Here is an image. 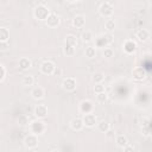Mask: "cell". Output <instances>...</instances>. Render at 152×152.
I'll return each mask as SVG.
<instances>
[{"label": "cell", "mask_w": 152, "mask_h": 152, "mask_svg": "<svg viewBox=\"0 0 152 152\" xmlns=\"http://www.w3.org/2000/svg\"><path fill=\"white\" fill-rule=\"evenodd\" d=\"M33 15H34V18L38 19V20H45V21H46L48 17L50 15V11H49V8H48L45 5L40 4V5H38V6L34 7V10H33Z\"/></svg>", "instance_id": "cell-1"}, {"label": "cell", "mask_w": 152, "mask_h": 152, "mask_svg": "<svg viewBox=\"0 0 152 152\" xmlns=\"http://www.w3.org/2000/svg\"><path fill=\"white\" fill-rule=\"evenodd\" d=\"M99 12H100V14H101L102 17H104V18L112 17V14H113V12H114L113 6H112V2H109V1L102 2V4L100 5V7H99Z\"/></svg>", "instance_id": "cell-2"}, {"label": "cell", "mask_w": 152, "mask_h": 152, "mask_svg": "<svg viewBox=\"0 0 152 152\" xmlns=\"http://www.w3.org/2000/svg\"><path fill=\"white\" fill-rule=\"evenodd\" d=\"M45 128H46L45 127V124L43 121H40V120H34V121H32L30 124V129L36 135H39V134L44 133L45 132Z\"/></svg>", "instance_id": "cell-3"}, {"label": "cell", "mask_w": 152, "mask_h": 152, "mask_svg": "<svg viewBox=\"0 0 152 152\" xmlns=\"http://www.w3.org/2000/svg\"><path fill=\"white\" fill-rule=\"evenodd\" d=\"M56 69V65L52 61H44L40 64V71L45 75H52Z\"/></svg>", "instance_id": "cell-4"}, {"label": "cell", "mask_w": 152, "mask_h": 152, "mask_svg": "<svg viewBox=\"0 0 152 152\" xmlns=\"http://www.w3.org/2000/svg\"><path fill=\"white\" fill-rule=\"evenodd\" d=\"M38 142H39L38 141V137L36 134H33V133L26 135L25 139H24V145L27 148H36L38 146Z\"/></svg>", "instance_id": "cell-5"}, {"label": "cell", "mask_w": 152, "mask_h": 152, "mask_svg": "<svg viewBox=\"0 0 152 152\" xmlns=\"http://www.w3.org/2000/svg\"><path fill=\"white\" fill-rule=\"evenodd\" d=\"M82 120H83V124H84L86 127H94L95 125H97V118L93 113L84 114L83 118H82Z\"/></svg>", "instance_id": "cell-6"}, {"label": "cell", "mask_w": 152, "mask_h": 152, "mask_svg": "<svg viewBox=\"0 0 152 152\" xmlns=\"http://www.w3.org/2000/svg\"><path fill=\"white\" fill-rule=\"evenodd\" d=\"M62 87L66 91H74L76 89V80L74 77H66L63 80Z\"/></svg>", "instance_id": "cell-7"}, {"label": "cell", "mask_w": 152, "mask_h": 152, "mask_svg": "<svg viewBox=\"0 0 152 152\" xmlns=\"http://www.w3.org/2000/svg\"><path fill=\"white\" fill-rule=\"evenodd\" d=\"M33 114L38 119H44L48 116V107L45 104H37L33 109Z\"/></svg>", "instance_id": "cell-8"}, {"label": "cell", "mask_w": 152, "mask_h": 152, "mask_svg": "<svg viewBox=\"0 0 152 152\" xmlns=\"http://www.w3.org/2000/svg\"><path fill=\"white\" fill-rule=\"evenodd\" d=\"M93 109H94V104H93V102L90 100H83V101H81V103H80V112L81 113L89 114V113L93 112Z\"/></svg>", "instance_id": "cell-9"}, {"label": "cell", "mask_w": 152, "mask_h": 152, "mask_svg": "<svg viewBox=\"0 0 152 152\" xmlns=\"http://www.w3.org/2000/svg\"><path fill=\"white\" fill-rule=\"evenodd\" d=\"M132 76L135 81H142L146 77V70L141 66H137L132 70Z\"/></svg>", "instance_id": "cell-10"}, {"label": "cell", "mask_w": 152, "mask_h": 152, "mask_svg": "<svg viewBox=\"0 0 152 152\" xmlns=\"http://www.w3.org/2000/svg\"><path fill=\"white\" fill-rule=\"evenodd\" d=\"M59 21H61V19H59V17L56 14V13H50V15L48 17V19H46V25L49 26V27H57L58 25H59Z\"/></svg>", "instance_id": "cell-11"}, {"label": "cell", "mask_w": 152, "mask_h": 152, "mask_svg": "<svg viewBox=\"0 0 152 152\" xmlns=\"http://www.w3.org/2000/svg\"><path fill=\"white\" fill-rule=\"evenodd\" d=\"M135 37L138 38L139 42H146L150 38V32L146 28H139L135 33Z\"/></svg>", "instance_id": "cell-12"}, {"label": "cell", "mask_w": 152, "mask_h": 152, "mask_svg": "<svg viewBox=\"0 0 152 152\" xmlns=\"http://www.w3.org/2000/svg\"><path fill=\"white\" fill-rule=\"evenodd\" d=\"M83 126H84V124H83V120L81 118H75L70 121V127L74 131H81L83 128Z\"/></svg>", "instance_id": "cell-13"}, {"label": "cell", "mask_w": 152, "mask_h": 152, "mask_svg": "<svg viewBox=\"0 0 152 152\" xmlns=\"http://www.w3.org/2000/svg\"><path fill=\"white\" fill-rule=\"evenodd\" d=\"M84 24H86V18L82 14H77L74 17V19H72V26L74 27L80 28V27H83Z\"/></svg>", "instance_id": "cell-14"}, {"label": "cell", "mask_w": 152, "mask_h": 152, "mask_svg": "<svg viewBox=\"0 0 152 152\" xmlns=\"http://www.w3.org/2000/svg\"><path fill=\"white\" fill-rule=\"evenodd\" d=\"M31 95H32V97L34 100H42L44 97V95H45V91H44V89L42 87H36V88L32 89Z\"/></svg>", "instance_id": "cell-15"}, {"label": "cell", "mask_w": 152, "mask_h": 152, "mask_svg": "<svg viewBox=\"0 0 152 152\" xmlns=\"http://www.w3.org/2000/svg\"><path fill=\"white\" fill-rule=\"evenodd\" d=\"M135 49H137V44H135L133 40L128 39V40H126V42L124 43V50H125L127 53H132V52H134Z\"/></svg>", "instance_id": "cell-16"}, {"label": "cell", "mask_w": 152, "mask_h": 152, "mask_svg": "<svg viewBox=\"0 0 152 152\" xmlns=\"http://www.w3.org/2000/svg\"><path fill=\"white\" fill-rule=\"evenodd\" d=\"M18 65H19V68H20L21 70H27V69L31 68L32 63H31V61H30L28 58H26V57H21V58L19 59V62H18Z\"/></svg>", "instance_id": "cell-17"}, {"label": "cell", "mask_w": 152, "mask_h": 152, "mask_svg": "<svg viewBox=\"0 0 152 152\" xmlns=\"http://www.w3.org/2000/svg\"><path fill=\"white\" fill-rule=\"evenodd\" d=\"M10 39V31L7 27L0 28V43H7Z\"/></svg>", "instance_id": "cell-18"}, {"label": "cell", "mask_w": 152, "mask_h": 152, "mask_svg": "<svg viewBox=\"0 0 152 152\" xmlns=\"http://www.w3.org/2000/svg\"><path fill=\"white\" fill-rule=\"evenodd\" d=\"M115 142H116V145L119 146V147H125V146H127L128 145V139L125 137V135H122V134H120V135H118L116 138H115Z\"/></svg>", "instance_id": "cell-19"}, {"label": "cell", "mask_w": 152, "mask_h": 152, "mask_svg": "<svg viewBox=\"0 0 152 152\" xmlns=\"http://www.w3.org/2000/svg\"><path fill=\"white\" fill-rule=\"evenodd\" d=\"M97 129H99L100 132H102V133H107V132L110 129V126H109V124H108L107 121L101 120V121L97 122Z\"/></svg>", "instance_id": "cell-20"}, {"label": "cell", "mask_w": 152, "mask_h": 152, "mask_svg": "<svg viewBox=\"0 0 152 152\" xmlns=\"http://www.w3.org/2000/svg\"><path fill=\"white\" fill-rule=\"evenodd\" d=\"M91 80H93V82H94L95 84L102 83V82H103V80H104V74H103V72H101V71H96V72H94V75H93V77H91Z\"/></svg>", "instance_id": "cell-21"}, {"label": "cell", "mask_w": 152, "mask_h": 152, "mask_svg": "<svg viewBox=\"0 0 152 152\" xmlns=\"http://www.w3.org/2000/svg\"><path fill=\"white\" fill-rule=\"evenodd\" d=\"M65 45H70V46H76L77 45V38L75 34H68L65 37Z\"/></svg>", "instance_id": "cell-22"}, {"label": "cell", "mask_w": 152, "mask_h": 152, "mask_svg": "<svg viewBox=\"0 0 152 152\" xmlns=\"http://www.w3.org/2000/svg\"><path fill=\"white\" fill-rule=\"evenodd\" d=\"M81 38H82V40L83 42H86V43H89V42H91L93 40V33H91V31H89V30H86V31H83L82 32V34H81Z\"/></svg>", "instance_id": "cell-23"}, {"label": "cell", "mask_w": 152, "mask_h": 152, "mask_svg": "<svg viewBox=\"0 0 152 152\" xmlns=\"http://www.w3.org/2000/svg\"><path fill=\"white\" fill-rule=\"evenodd\" d=\"M115 26H116V24H115V21H114L113 19H108V20L104 23V28H106L108 32H113V31L115 30Z\"/></svg>", "instance_id": "cell-24"}, {"label": "cell", "mask_w": 152, "mask_h": 152, "mask_svg": "<svg viewBox=\"0 0 152 152\" xmlns=\"http://www.w3.org/2000/svg\"><path fill=\"white\" fill-rule=\"evenodd\" d=\"M18 124H19L20 126H27V125H30V119H28V116H27L26 114L19 115V118H18Z\"/></svg>", "instance_id": "cell-25"}, {"label": "cell", "mask_w": 152, "mask_h": 152, "mask_svg": "<svg viewBox=\"0 0 152 152\" xmlns=\"http://www.w3.org/2000/svg\"><path fill=\"white\" fill-rule=\"evenodd\" d=\"M84 53H86V57H88V58H94V57L96 56V49H95L94 46H88V48H86Z\"/></svg>", "instance_id": "cell-26"}, {"label": "cell", "mask_w": 152, "mask_h": 152, "mask_svg": "<svg viewBox=\"0 0 152 152\" xmlns=\"http://www.w3.org/2000/svg\"><path fill=\"white\" fill-rule=\"evenodd\" d=\"M34 83V78L32 75H25L23 77V84L24 86H32Z\"/></svg>", "instance_id": "cell-27"}, {"label": "cell", "mask_w": 152, "mask_h": 152, "mask_svg": "<svg viewBox=\"0 0 152 152\" xmlns=\"http://www.w3.org/2000/svg\"><path fill=\"white\" fill-rule=\"evenodd\" d=\"M63 52H64V55H66V56H72V55L75 53V48H74V46H70V45H64Z\"/></svg>", "instance_id": "cell-28"}, {"label": "cell", "mask_w": 152, "mask_h": 152, "mask_svg": "<svg viewBox=\"0 0 152 152\" xmlns=\"http://www.w3.org/2000/svg\"><path fill=\"white\" fill-rule=\"evenodd\" d=\"M107 99H108V95H107L106 91H104V93L96 94V100H97V102H100V103H104V102L107 101Z\"/></svg>", "instance_id": "cell-29"}, {"label": "cell", "mask_w": 152, "mask_h": 152, "mask_svg": "<svg viewBox=\"0 0 152 152\" xmlns=\"http://www.w3.org/2000/svg\"><path fill=\"white\" fill-rule=\"evenodd\" d=\"M113 56H114V51L110 48H106L103 50V57L104 58H112Z\"/></svg>", "instance_id": "cell-30"}, {"label": "cell", "mask_w": 152, "mask_h": 152, "mask_svg": "<svg viewBox=\"0 0 152 152\" xmlns=\"http://www.w3.org/2000/svg\"><path fill=\"white\" fill-rule=\"evenodd\" d=\"M6 74H7V71H6L5 65L4 64H0V82H4V80L6 77Z\"/></svg>", "instance_id": "cell-31"}, {"label": "cell", "mask_w": 152, "mask_h": 152, "mask_svg": "<svg viewBox=\"0 0 152 152\" xmlns=\"http://www.w3.org/2000/svg\"><path fill=\"white\" fill-rule=\"evenodd\" d=\"M94 91L96 94H100V93H104V86L102 83H99V84H95L94 86Z\"/></svg>", "instance_id": "cell-32"}, {"label": "cell", "mask_w": 152, "mask_h": 152, "mask_svg": "<svg viewBox=\"0 0 152 152\" xmlns=\"http://www.w3.org/2000/svg\"><path fill=\"white\" fill-rule=\"evenodd\" d=\"M102 38L104 39V43H106V44H110V43L113 42V36H112L110 33H106V34H103Z\"/></svg>", "instance_id": "cell-33"}, {"label": "cell", "mask_w": 152, "mask_h": 152, "mask_svg": "<svg viewBox=\"0 0 152 152\" xmlns=\"http://www.w3.org/2000/svg\"><path fill=\"white\" fill-rule=\"evenodd\" d=\"M52 75H53V76H61V75H62V69L58 68V66H56V69H55V71H53Z\"/></svg>", "instance_id": "cell-34"}, {"label": "cell", "mask_w": 152, "mask_h": 152, "mask_svg": "<svg viewBox=\"0 0 152 152\" xmlns=\"http://www.w3.org/2000/svg\"><path fill=\"white\" fill-rule=\"evenodd\" d=\"M106 135H107V138L112 139V138H114V137H115V132H114L113 129H109V131L106 133Z\"/></svg>", "instance_id": "cell-35"}, {"label": "cell", "mask_w": 152, "mask_h": 152, "mask_svg": "<svg viewBox=\"0 0 152 152\" xmlns=\"http://www.w3.org/2000/svg\"><path fill=\"white\" fill-rule=\"evenodd\" d=\"M124 152H134V147L131 145H127L124 147Z\"/></svg>", "instance_id": "cell-36"}, {"label": "cell", "mask_w": 152, "mask_h": 152, "mask_svg": "<svg viewBox=\"0 0 152 152\" xmlns=\"http://www.w3.org/2000/svg\"><path fill=\"white\" fill-rule=\"evenodd\" d=\"M0 45H1V49H2V50H5V49H6V46H7V45H6V43H0Z\"/></svg>", "instance_id": "cell-37"}, {"label": "cell", "mask_w": 152, "mask_h": 152, "mask_svg": "<svg viewBox=\"0 0 152 152\" xmlns=\"http://www.w3.org/2000/svg\"><path fill=\"white\" fill-rule=\"evenodd\" d=\"M147 132H148V129H147V128H144V134H145V135H147V134H148Z\"/></svg>", "instance_id": "cell-38"}, {"label": "cell", "mask_w": 152, "mask_h": 152, "mask_svg": "<svg viewBox=\"0 0 152 152\" xmlns=\"http://www.w3.org/2000/svg\"><path fill=\"white\" fill-rule=\"evenodd\" d=\"M51 152H61V151H59V150H52Z\"/></svg>", "instance_id": "cell-39"}, {"label": "cell", "mask_w": 152, "mask_h": 152, "mask_svg": "<svg viewBox=\"0 0 152 152\" xmlns=\"http://www.w3.org/2000/svg\"><path fill=\"white\" fill-rule=\"evenodd\" d=\"M151 5H152V4H151Z\"/></svg>", "instance_id": "cell-40"}]
</instances>
